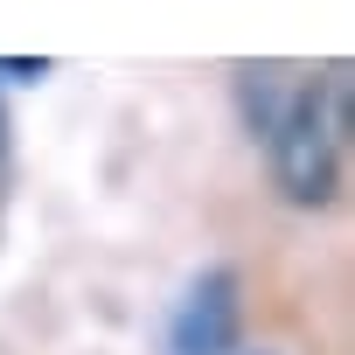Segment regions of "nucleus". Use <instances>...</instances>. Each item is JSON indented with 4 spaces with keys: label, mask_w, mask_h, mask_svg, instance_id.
<instances>
[{
    "label": "nucleus",
    "mask_w": 355,
    "mask_h": 355,
    "mask_svg": "<svg viewBox=\"0 0 355 355\" xmlns=\"http://www.w3.org/2000/svg\"><path fill=\"white\" fill-rule=\"evenodd\" d=\"M272 182L293 209H327L341 189V153H348V63H327L320 77L293 84L286 119L265 139Z\"/></svg>",
    "instance_id": "nucleus-1"
},
{
    "label": "nucleus",
    "mask_w": 355,
    "mask_h": 355,
    "mask_svg": "<svg viewBox=\"0 0 355 355\" xmlns=\"http://www.w3.org/2000/svg\"><path fill=\"white\" fill-rule=\"evenodd\" d=\"M244 327V286L230 265H202L167 313V355H230Z\"/></svg>",
    "instance_id": "nucleus-2"
},
{
    "label": "nucleus",
    "mask_w": 355,
    "mask_h": 355,
    "mask_svg": "<svg viewBox=\"0 0 355 355\" xmlns=\"http://www.w3.org/2000/svg\"><path fill=\"white\" fill-rule=\"evenodd\" d=\"M293 70H279V63H237V77H230V91H237V119L251 125V139H272V125L286 119V105H293Z\"/></svg>",
    "instance_id": "nucleus-3"
},
{
    "label": "nucleus",
    "mask_w": 355,
    "mask_h": 355,
    "mask_svg": "<svg viewBox=\"0 0 355 355\" xmlns=\"http://www.w3.org/2000/svg\"><path fill=\"white\" fill-rule=\"evenodd\" d=\"M0 77H8V84H35V77H49V63H42V56H35V63H28V56H0Z\"/></svg>",
    "instance_id": "nucleus-4"
}]
</instances>
